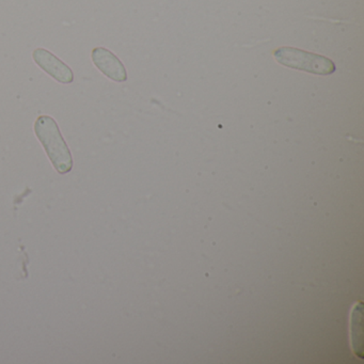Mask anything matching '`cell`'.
Returning <instances> with one entry per match:
<instances>
[{"label":"cell","mask_w":364,"mask_h":364,"mask_svg":"<svg viewBox=\"0 0 364 364\" xmlns=\"http://www.w3.org/2000/svg\"><path fill=\"white\" fill-rule=\"evenodd\" d=\"M351 344L355 355L363 359V304L358 302L353 309L350 319Z\"/></svg>","instance_id":"5"},{"label":"cell","mask_w":364,"mask_h":364,"mask_svg":"<svg viewBox=\"0 0 364 364\" xmlns=\"http://www.w3.org/2000/svg\"><path fill=\"white\" fill-rule=\"evenodd\" d=\"M274 58L280 65L316 75H330L336 71L333 61L319 55L293 48L274 50Z\"/></svg>","instance_id":"2"},{"label":"cell","mask_w":364,"mask_h":364,"mask_svg":"<svg viewBox=\"0 0 364 364\" xmlns=\"http://www.w3.org/2000/svg\"><path fill=\"white\" fill-rule=\"evenodd\" d=\"M91 57L95 67L109 80L117 82H127V73L124 65L121 63L120 59L107 48H95Z\"/></svg>","instance_id":"4"},{"label":"cell","mask_w":364,"mask_h":364,"mask_svg":"<svg viewBox=\"0 0 364 364\" xmlns=\"http://www.w3.org/2000/svg\"><path fill=\"white\" fill-rule=\"evenodd\" d=\"M35 133L58 173H69L73 169V159L56 121L52 117L40 116L35 123Z\"/></svg>","instance_id":"1"},{"label":"cell","mask_w":364,"mask_h":364,"mask_svg":"<svg viewBox=\"0 0 364 364\" xmlns=\"http://www.w3.org/2000/svg\"><path fill=\"white\" fill-rule=\"evenodd\" d=\"M33 60L48 75L60 84H71L74 80V74L71 68L68 67L63 61L55 55L43 48H38L33 52Z\"/></svg>","instance_id":"3"}]
</instances>
